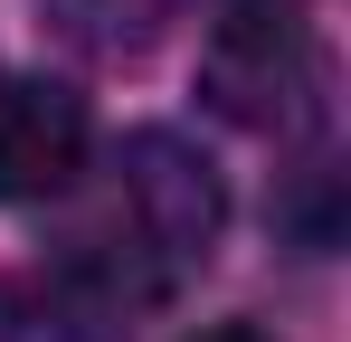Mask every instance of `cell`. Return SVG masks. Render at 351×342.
Masks as SVG:
<instances>
[{
	"label": "cell",
	"instance_id": "obj_1",
	"mask_svg": "<svg viewBox=\"0 0 351 342\" xmlns=\"http://www.w3.org/2000/svg\"><path fill=\"white\" fill-rule=\"evenodd\" d=\"M313 86H323V57H313V38L294 29L285 10L256 0V10L219 19V38H209V105L228 124H256V133L304 124Z\"/></svg>",
	"mask_w": 351,
	"mask_h": 342
},
{
	"label": "cell",
	"instance_id": "obj_4",
	"mask_svg": "<svg viewBox=\"0 0 351 342\" xmlns=\"http://www.w3.org/2000/svg\"><path fill=\"white\" fill-rule=\"evenodd\" d=\"M190 342H276V333H256V323H209V333H190Z\"/></svg>",
	"mask_w": 351,
	"mask_h": 342
},
{
	"label": "cell",
	"instance_id": "obj_3",
	"mask_svg": "<svg viewBox=\"0 0 351 342\" xmlns=\"http://www.w3.org/2000/svg\"><path fill=\"white\" fill-rule=\"evenodd\" d=\"M86 95H66L48 76L0 86V200H58L66 181L86 171Z\"/></svg>",
	"mask_w": 351,
	"mask_h": 342
},
{
	"label": "cell",
	"instance_id": "obj_2",
	"mask_svg": "<svg viewBox=\"0 0 351 342\" xmlns=\"http://www.w3.org/2000/svg\"><path fill=\"white\" fill-rule=\"evenodd\" d=\"M123 209H133V238L152 247V266H199L228 228V200H219V171L199 162L180 133H133L123 143Z\"/></svg>",
	"mask_w": 351,
	"mask_h": 342
}]
</instances>
